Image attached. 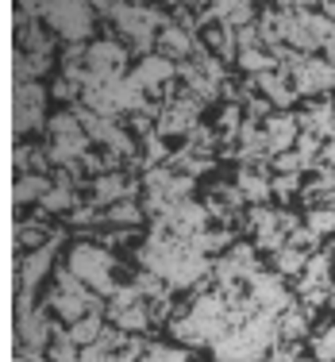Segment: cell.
Returning a JSON list of instances; mask_svg holds the SVG:
<instances>
[{"label":"cell","instance_id":"cell-12","mask_svg":"<svg viewBox=\"0 0 335 362\" xmlns=\"http://www.w3.org/2000/svg\"><path fill=\"white\" fill-rule=\"evenodd\" d=\"M239 62H243V70H251V74H266V70H274V62H278V58L262 54V50H243V54H239Z\"/></svg>","mask_w":335,"mask_h":362},{"label":"cell","instance_id":"cell-3","mask_svg":"<svg viewBox=\"0 0 335 362\" xmlns=\"http://www.w3.org/2000/svg\"><path fill=\"white\" fill-rule=\"evenodd\" d=\"M297 139V124L289 116H274L270 127H266V143H270V154H281L289 143Z\"/></svg>","mask_w":335,"mask_h":362},{"label":"cell","instance_id":"cell-5","mask_svg":"<svg viewBox=\"0 0 335 362\" xmlns=\"http://www.w3.org/2000/svg\"><path fill=\"white\" fill-rule=\"evenodd\" d=\"M100 332H105V320H100V313H89V316H81L70 332V343H77V347H89V343H97L100 339Z\"/></svg>","mask_w":335,"mask_h":362},{"label":"cell","instance_id":"cell-4","mask_svg":"<svg viewBox=\"0 0 335 362\" xmlns=\"http://www.w3.org/2000/svg\"><path fill=\"white\" fill-rule=\"evenodd\" d=\"M189 47H193V42H189V35L177 23H166V28H162V35H158V54L162 58H182V54H189Z\"/></svg>","mask_w":335,"mask_h":362},{"label":"cell","instance_id":"cell-14","mask_svg":"<svg viewBox=\"0 0 335 362\" xmlns=\"http://www.w3.org/2000/svg\"><path fill=\"white\" fill-rule=\"evenodd\" d=\"M305 313H300V308H289L286 316H281V332H286V339H300V335H305Z\"/></svg>","mask_w":335,"mask_h":362},{"label":"cell","instance_id":"cell-1","mask_svg":"<svg viewBox=\"0 0 335 362\" xmlns=\"http://www.w3.org/2000/svg\"><path fill=\"white\" fill-rule=\"evenodd\" d=\"M112 270H116V258L108 251H100V247L85 243L70 255V274L97 293H112Z\"/></svg>","mask_w":335,"mask_h":362},{"label":"cell","instance_id":"cell-22","mask_svg":"<svg viewBox=\"0 0 335 362\" xmlns=\"http://www.w3.org/2000/svg\"><path fill=\"white\" fill-rule=\"evenodd\" d=\"M39 362H42V358H39Z\"/></svg>","mask_w":335,"mask_h":362},{"label":"cell","instance_id":"cell-21","mask_svg":"<svg viewBox=\"0 0 335 362\" xmlns=\"http://www.w3.org/2000/svg\"><path fill=\"white\" fill-rule=\"evenodd\" d=\"M324 12H328V16H331V20H335V4H324Z\"/></svg>","mask_w":335,"mask_h":362},{"label":"cell","instance_id":"cell-17","mask_svg":"<svg viewBox=\"0 0 335 362\" xmlns=\"http://www.w3.org/2000/svg\"><path fill=\"white\" fill-rule=\"evenodd\" d=\"M316 146H320V139H316V135H300V139H297V154H300V162H305V166H308V162H316Z\"/></svg>","mask_w":335,"mask_h":362},{"label":"cell","instance_id":"cell-18","mask_svg":"<svg viewBox=\"0 0 335 362\" xmlns=\"http://www.w3.org/2000/svg\"><path fill=\"white\" fill-rule=\"evenodd\" d=\"M147 154H151V162H162V158H166V146H162L158 135H147Z\"/></svg>","mask_w":335,"mask_h":362},{"label":"cell","instance_id":"cell-8","mask_svg":"<svg viewBox=\"0 0 335 362\" xmlns=\"http://www.w3.org/2000/svg\"><path fill=\"white\" fill-rule=\"evenodd\" d=\"M259 85H262V93L270 100H278V105H289V100L297 97V89H286V74H259Z\"/></svg>","mask_w":335,"mask_h":362},{"label":"cell","instance_id":"cell-20","mask_svg":"<svg viewBox=\"0 0 335 362\" xmlns=\"http://www.w3.org/2000/svg\"><path fill=\"white\" fill-rule=\"evenodd\" d=\"M70 223H93V209H74L70 212Z\"/></svg>","mask_w":335,"mask_h":362},{"label":"cell","instance_id":"cell-13","mask_svg":"<svg viewBox=\"0 0 335 362\" xmlns=\"http://www.w3.org/2000/svg\"><path fill=\"white\" fill-rule=\"evenodd\" d=\"M108 220L112 223H139L143 212H139V204H131V201H116L108 209Z\"/></svg>","mask_w":335,"mask_h":362},{"label":"cell","instance_id":"cell-10","mask_svg":"<svg viewBox=\"0 0 335 362\" xmlns=\"http://www.w3.org/2000/svg\"><path fill=\"white\" fill-rule=\"evenodd\" d=\"M112 320L119 324V332H139V327H147V324H151V313L143 308V300H139V305L124 308V313H119V316H112Z\"/></svg>","mask_w":335,"mask_h":362},{"label":"cell","instance_id":"cell-11","mask_svg":"<svg viewBox=\"0 0 335 362\" xmlns=\"http://www.w3.org/2000/svg\"><path fill=\"white\" fill-rule=\"evenodd\" d=\"M77 358H81L77 343H70V335H66V332H54V343H50V362H77Z\"/></svg>","mask_w":335,"mask_h":362},{"label":"cell","instance_id":"cell-9","mask_svg":"<svg viewBox=\"0 0 335 362\" xmlns=\"http://www.w3.org/2000/svg\"><path fill=\"white\" fill-rule=\"evenodd\" d=\"M124 193H127V185H124V177H119V174H105V177H97V185H93V197H97V204L119 201Z\"/></svg>","mask_w":335,"mask_h":362},{"label":"cell","instance_id":"cell-16","mask_svg":"<svg viewBox=\"0 0 335 362\" xmlns=\"http://www.w3.org/2000/svg\"><path fill=\"white\" fill-rule=\"evenodd\" d=\"M300 266H305V251H297V247H289V251L278 255V270L281 274H297Z\"/></svg>","mask_w":335,"mask_h":362},{"label":"cell","instance_id":"cell-7","mask_svg":"<svg viewBox=\"0 0 335 362\" xmlns=\"http://www.w3.org/2000/svg\"><path fill=\"white\" fill-rule=\"evenodd\" d=\"M50 181L42 174H20L16 177V209H20L23 201H31V197H47Z\"/></svg>","mask_w":335,"mask_h":362},{"label":"cell","instance_id":"cell-15","mask_svg":"<svg viewBox=\"0 0 335 362\" xmlns=\"http://www.w3.org/2000/svg\"><path fill=\"white\" fill-rule=\"evenodd\" d=\"M324 278H328V255H320V258H312V262H308V274H305V289L320 286Z\"/></svg>","mask_w":335,"mask_h":362},{"label":"cell","instance_id":"cell-19","mask_svg":"<svg viewBox=\"0 0 335 362\" xmlns=\"http://www.w3.org/2000/svg\"><path fill=\"white\" fill-rule=\"evenodd\" d=\"M16 235H20V243H28V247H39L42 243V231L39 228H20Z\"/></svg>","mask_w":335,"mask_h":362},{"label":"cell","instance_id":"cell-2","mask_svg":"<svg viewBox=\"0 0 335 362\" xmlns=\"http://www.w3.org/2000/svg\"><path fill=\"white\" fill-rule=\"evenodd\" d=\"M47 16H50V28L62 39H70L74 47H81V39L93 31V8L85 4H50Z\"/></svg>","mask_w":335,"mask_h":362},{"label":"cell","instance_id":"cell-6","mask_svg":"<svg viewBox=\"0 0 335 362\" xmlns=\"http://www.w3.org/2000/svg\"><path fill=\"white\" fill-rule=\"evenodd\" d=\"M66 209H77L74 189H70V177H58V185H50L47 197H42V212H66Z\"/></svg>","mask_w":335,"mask_h":362}]
</instances>
